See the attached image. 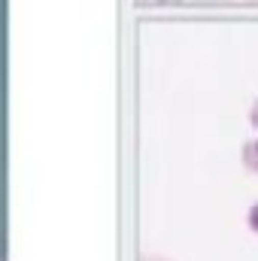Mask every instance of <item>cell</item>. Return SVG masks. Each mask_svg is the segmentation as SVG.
<instances>
[{"mask_svg":"<svg viewBox=\"0 0 258 261\" xmlns=\"http://www.w3.org/2000/svg\"><path fill=\"white\" fill-rule=\"evenodd\" d=\"M246 219H249V225H252V228L258 231V203L252 206V210H249V216H246Z\"/></svg>","mask_w":258,"mask_h":261,"instance_id":"2","label":"cell"},{"mask_svg":"<svg viewBox=\"0 0 258 261\" xmlns=\"http://www.w3.org/2000/svg\"><path fill=\"white\" fill-rule=\"evenodd\" d=\"M243 161H246V167L258 170V140L255 143H246V149H243Z\"/></svg>","mask_w":258,"mask_h":261,"instance_id":"1","label":"cell"}]
</instances>
